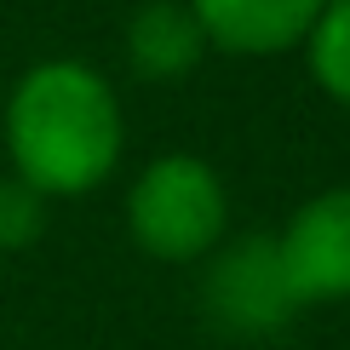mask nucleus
I'll return each instance as SVG.
<instances>
[{"mask_svg":"<svg viewBox=\"0 0 350 350\" xmlns=\"http://www.w3.org/2000/svg\"><path fill=\"white\" fill-rule=\"evenodd\" d=\"M275 253H282L299 310L304 304H345L350 299V184H333L304 207H293V218L275 236Z\"/></svg>","mask_w":350,"mask_h":350,"instance_id":"20e7f679","label":"nucleus"},{"mask_svg":"<svg viewBox=\"0 0 350 350\" xmlns=\"http://www.w3.org/2000/svg\"><path fill=\"white\" fill-rule=\"evenodd\" d=\"M304 57H310L316 86L333 104L350 109V0H327L322 6V18L304 35Z\"/></svg>","mask_w":350,"mask_h":350,"instance_id":"0eeeda50","label":"nucleus"},{"mask_svg":"<svg viewBox=\"0 0 350 350\" xmlns=\"http://www.w3.org/2000/svg\"><path fill=\"white\" fill-rule=\"evenodd\" d=\"M46 230V196H35L23 178H0V253L40 241Z\"/></svg>","mask_w":350,"mask_h":350,"instance_id":"6e6552de","label":"nucleus"},{"mask_svg":"<svg viewBox=\"0 0 350 350\" xmlns=\"http://www.w3.org/2000/svg\"><path fill=\"white\" fill-rule=\"evenodd\" d=\"M6 155L12 178L35 196H92L121 167L126 121L115 86L81 57H46L23 69L6 98Z\"/></svg>","mask_w":350,"mask_h":350,"instance_id":"f257e3e1","label":"nucleus"},{"mask_svg":"<svg viewBox=\"0 0 350 350\" xmlns=\"http://www.w3.org/2000/svg\"><path fill=\"white\" fill-rule=\"evenodd\" d=\"M230 224L224 178L189 150L155 155L126 189V230L155 265H201Z\"/></svg>","mask_w":350,"mask_h":350,"instance_id":"f03ea898","label":"nucleus"},{"mask_svg":"<svg viewBox=\"0 0 350 350\" xmlns=\"http://www.w3.org/2000/svg\"><path fill=\"white\" fill-rule=\"evenodd\" d=\"M201 304L218 327L258 339V333H282L299 316V299L287 287L275 236H241V241H218L207 253V282H201Z\"/></svg>","mask_w":350,"mask_h":350,"instance_id":"7ed1b4c3","label":"nucleus"},{"mask_svg":"<svg viewBox=\"0 0 350 350\" xmlns=\"http://www.w3.org/2000/svg\"><path fill=\"white\" fill-rule=\"evenodd\" d=\"M201 52H207V35L184 0H150L126 23V57L144 81H184L201 64Z\"/></svg>","mask_w":350,"mask_h":350,"instance_id":"423d86ee","label":"nucleus"},{"mask_svg":"<svg viewBox=\"0 0 350 350\" xmlns=\"http://www.w3.org/2000/svg\"><path fill=\"white\" fill-rule=\"evenodd\" d=\"M184 6L196 12L207 46L236 57H275L304 46L327 0H184Z\"/></svg>","mask_w":350,"mask_h":350,"instance_id":"39448f33","label":"nucleus"}]
</instances>
